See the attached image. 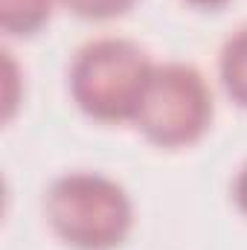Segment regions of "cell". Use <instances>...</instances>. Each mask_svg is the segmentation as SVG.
<instances>
[{
  "label": "cell",
  "instance_id": "5b68a950",
  "mask_svg": "<svg viewBox=\"0 0 247 250\" xmlns=\"http://www.w3.org/2000/svg\"><path fill=\"white\" fill-rule=\"evenodd\" d=\"M56 0H0V26L6 35L29 38L53 15Z\"/></svg>",
  "mask_w": 247,
  "mask_h": 250
},
{
  "label": "cell",
  "instance_id": "3957f363",
  "mask_svg": "<svg viewBox=\"0 0 247 250\" xmlns=\"http://www.w3.org/2000/svg\"><path fill=\"white\" fill-rule=\"evenodd\" d=\"M212 123V93L192 64H154L134 125L160 148H184L198 143Z\"/></svg>",
  "mask_w": 247,
  "mask_h": 250
},
{
  "label": "cell",
  "instance_id": "277c9868",
  "mask_svg": "<svg viewBox=\"0 0 247 250\" xmlns=\"http://www.w3.org/2000/svg\"><path fill=\"white\" fill-rule=\"evenodd\" d=\"M218 79L224 93L247 111V26H239L218 53Z\"/></svg>",
  "mask_w": 247,
  "mask_h": 250
},
{
  "label": "cell",
  "instance_id": "7a4b0ae2",
  "mask_svg": "<svg viewBox=\"0 0 247 250\" xmlns=\"http://www.w3.org/2000/svg\"><path fill=\"white\" fill-rule=\"evenodd\" d=\"M44 209L53 233L76 250L120 248L134 224L128 192L99 172H70L56 178L47 189Z\"/></svg>",
  "mask_w": 247,
  "mask_h": 250
},
{
  "label": "cell",
  "instance_id": "ba28073f",
  "mask_svg": "<svg viewBox=\"0 0 247 250\" xmlns=\"http://www.w3.org/2000/svg\"><path fill=\"white\" fill-rule=\"evenodd\" d=\"M186 3H192L198 9H221V6H227V0H186Z\"/></svg>",
  "mask_w": 247,
  "mask_h": 250
},
{
  "label": "cell",
  "instance_id": "8992f818",
  "mask_svg": "<svg viewBox=\"0 0 247 250\" xmlns=\"http://www.w3.org/2000/svg\"><path fill=\"white\" fill-rule=\"evenodd\" d=\"M62 3L84 21H108V18L125 15L137 0H62Z\"/></svg>",
  "mask_w": 247,
  "mask_h": 250
},
{
  "label": "cell",
  "instance_id": "52a82bcc",
  "mask_svg": "<svg viewBox=\"0 0 247 250\" xmlns=\"http://www.w3.org/2000/svg\"><path fill=\"white\" fill-rule=\"evenodd\" d=\"M233 201H236V207L247 215V163L242 166V172L236 175V184H233Z\"/></svg>",
  "mask_w": 247,
  "mask_h": 250
},
{
  "label": "cell",
  "instance_id": "6da1fadb",
  "mask_svg": "<svg viewBox=\"0 0 247 250\" xmlns=\"http://www.w3.org/2000/svg\"><path fill=\"white\" fill-rule=\"evenodd\" d=\"M154 73L148 53L128 38H93L70 64V96L99 123H134Z\"/></svg>",
  "mask_w": 247,
  "mask_h": 250
}]
</instances>
